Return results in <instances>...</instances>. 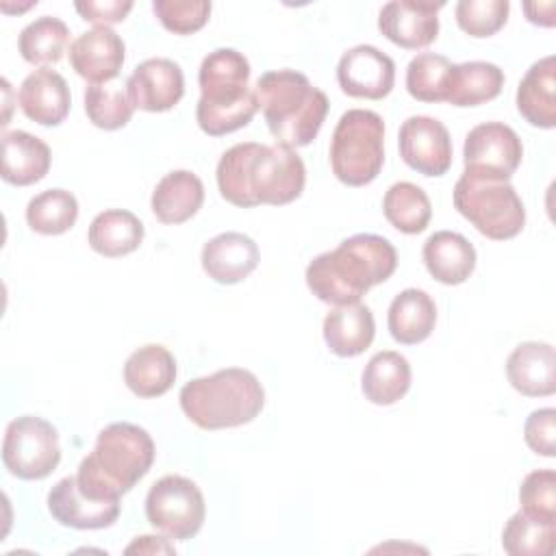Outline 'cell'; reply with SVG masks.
Listing matches in <instances>:
<instances>
[{
  "mask_svg": "<svg viewBox=\"0 0 556 556\" xmlns=\"http://www.w3.org/2000/svg\"><path fill=\"white\" fill-rule=\"evenodd\" d=\"M215 176L222 198L241 208L289 204L302 195L306 182L304 161L295 150L254 141L228 148Z\"/></svg>",
  "mask_w": 556,
  "mask_h": 556,
  "instance_id": "1",
  "label": "cell"
},
{
  "mask_svg": "<svg viewBox=\"0 0 556 556\" xmlns=\"http://www.w3.org/2000/svg\"><path fill=\"white\" fill-rule=\"evenodd\" d=\"M395 267L393 243L380 235L361 232L315 256L306 267V285L317 300L345 306L361 302L374 285L391 278Z\"/></svg>",
  "mask_w": 556,
  "mask_h": 556,
  "instance_id": "2",
  "label": "cell"
},
{
  "mask_svg": "<svg viewBox=\"0 0 556 556\" xmlns=\"http://www.w3.org/2000/svg\"><path fill=\"white\" fill-rule=\"evenodd\" d=\"M154 441L141 426L128 421L109 424L100 430L91 454L76 471V484L93 500L117 502L154 463Z\"/></svg>",
  "mask_w": 556,
  "mask_h": 556,
  "instance_id": "3",
  "label": "cell"
},
{
  "mask_svg": "<svg viewBox=\"0 0 556 556\" xmlns=\"http://www.w3.org/2000/svg\"><path fill=\"white\" fill-rule=\"evenodd\" d=\"M248 80L250 63L235 48H217L202 59L195 119L206 135L222 137L252 122L258 100Z\"/></svg>",
  "mask_w": 556,
  "mask_h": 556,
  "instance_id": "4",
  "label": "cell"
},
{
  "mask_svg": "<svg viewBox=\"0 0 556 556\" xmlns=\"http://www.w3.org/2000/svg\"><path fill=\"white\" fill-rule=\"evenodd\" d=\"M254 93L271 137L291 150L308 146L317 137L330 106L328 96L295 70L265 72L258 76Z\"/></svg>",
  "mask_w": 556,
  "mask_h": 556,
  "instance_id": "5",
  "label": "cell"
},
{
  "mask_svg": "<svg viewBox=\"0 0 556 556\" xmlns=\"http://www.w3.org/2000/svg\"><path fill=\"white\" fill-rule=\"evenodd\" d=\"M180 408L202 430H222L250 424L265 406L258 378L241 367H226L193 378L180 389Z\"/></svg>",
  "mask_w": 556,
  "mask_h": 556,
  "instance_id": "6",
  "label": "cell"
},
{
  "mask_svg": "<svg viewBox=\"0 0 556 556\" xmlns=\"http://www.w3.org/2000/svg\"><path fill=\"white\" fill-rule=\"evenodd\" d=\"M384 163V122L376 111H345L332 132L330 167L348 187H365Z\"/></svg>",
  "mask_w": 556,
  "mask_h": 556,
  "instance_id": "7",
  "label": "cell"
},
{
  "mask_svg": "<svg viewBox=\"0 0 556 556\" xmlns=\"http://www.w3.org/2000/svg\"><path fill=\"white\" fill-rule=\"evenodd\" d=\"M452 198L454 208L493 241L513 239L523 230L526 208L508 180H486L463 172Z\"/></svg>",
  "mask_w": 556,
  "mask_h": 556,
  "instance_id": "8",
  "label": "cell"
},
{
  "mask_svg": "<svg viewBox=\"0 0 556 556\" xmlns=\"http://www.w3.org/2000/svg\"><path fill=\"white\" fill-rule=\"evenodd\" d=\"M61 460L56 428L37 417L22 415L13 419L2 439V463L20 480H41L50 476Z\"/></svg>",
  "mask_w": 556,
  "mask_h": 556,
  "instance_id": "9",
  "label": "cell"
},
{
  "mask_svg": "<svg viewBox=\"0 0 556 556\" xmlns=\"http://www.w3.org/2000/svg\"><path fill=\"white\" fill-rule=\"evenodd\" d=\"M146 517L169 539L187 541L195 536L204 523V495L198 484L185 476H163L146 495Z\"/></svg>",
  "mask_w": 556,
  "mask_h": 556,
  "instance_id": "10",
  "label": "cell"
},
{
  "mask_svg": "<svg viewBox=\"0 0 556 556\" xmlns=\"http://www.w3.org/2000/svg\"><path fill=\"white\" fill-rule=\"evenodd\" d=\"M523 156L519 135L502 122L473 126L463 146L465 174L486 180H508Z\"/></svg>",
  "mask_w": 556,
  "mask_h": 556,
  "instance_id": "11",
  "label": "cell"
},
{
  "mask_svg": "<svg viewBox=\"0 0 556 556\" xmlns=\"http://www.w3.org/2000/svg\"><path fill=\"white\" fill-rule=\"evenodd\" d=\"M402 161L424 176H443L452 167L447 128L430 115H410L397 135Z\"/></svg>",
  "mask_w": 556,
  "mask_h": 556,
  "instance_id": "12",
  "label": "cell"
},
{
  "mask_svg": "<svg viewBox=\"0 0 556 556\" xmlns=\"http://www.w3.org/2000/svg\"><path fill=\"white\" fill-rule=\"evenodd\" d=\"M337 80L343 93L365 100H382L395 83V63L376 46H354L341 54Z\"/></svg>",
  "mask_w": 556,
  "mask_h": 556,
  "instance_id": "13",
  "label": "cell"
},
{
  "mask_svg": "<svg viewBox=\"0 0 556 556\" xmlns=\"http://www.w3.org/2000/svg\"><path fill=\"white\" fill-rule=\"evenodd\" d=\"M445 2L393 0L380 9L378 28L395 46L417 50L430 46L439 35V11Z\"/></svg>",
  "mask_w": 556,
  "mask_h": 556,
  "instance_id": "14",
  "label": "cell"
},
{
  "mask_svg": "<svg viewBox=\"0 0 556 556\" xmlns=\"http://www.w3.org/2000/svg\"><path fill=\"white\" fill-rule=\"evenodd\" d=\"M126 93L135 109L163 113L174 109L185 96V76L172 59H146L126 80Z\"/></svg>",
  "mask_w": 556,
  "mask_h": 556,
  "instance_id": "15",
  "label": "cell"
},
{
  "mask_svg": "<svg viewBox=\"0 0 556 556\" xmlns=\"http://www.w3.org/2000/svg\"><path fill=\"white\" fill-rule=\"evenodd\" d=\"M124 52L126 46L113 28L93 26L70 43L67 54L72 70L80 78L89 80L91 85H102L119 74L124 65Z\"/></svg>",
  "mask_w": 556,
  "mask_h": 556,
  "instance_id": "16",
  "label": "cell"
},
{
  "mask_svg": "<svg viewBox=\"0 0 556 556\" xmlns=\"http://www.w3.org/2000/svg\"><path fill=\"white\" fill-rule=\"evenodd\" d=\"M119 508V500L104 502L83 493L76 484V476L61 478L48 493V510L54 521L74 530L109 528L117 521Z\"/></svg>",
  "mask_w": 556,
  "mask_h": 556,
  "instance_id": "17",
  "label": "cell"
},
{
  "mask_svg": "<svg viewBox=\"0 0 556 556\" xmlns=\"http://www.w3.org/2000/svg\"><path fill=\"white\" fill-rule=\"evenodd\" d=\"M200 261L208 278L219 285H235L256 269L261 252L252 237L243 232H222L204 243Z\"/></svg>",
  "mask_w": 556,
  "mask_h": 556,
  "instance_id": "18",
  "label": "cell"
},
{
  "mask_svg": "<svg viewBox=\"0 0 556 556\" xmlns=\"http://www.w3.org/2000/svg\"><path fill=\"white\" fill-rule=\"evenodd\" d=\"M17 98L22 113L41 126H59L67 117L72 104L65 78L48 67L28 74L20 85Z\"/></svg>",
  "mask_w": 556,
  "mask_h": 556,
  "instance_id": "19",
  "label": "cell"
},
{
  "mask_svg": "<svg viewBox=\"0 0 556 556\" xmlns=\"http://www.w3.org/2000/svg\"><path fill=\"white\" fill-rule=\"evenodd\" d=\"M556 354L549 343H519L508 361L506 376L515 391L526 397H545L556 391Z\"/></svg>",
  "mask_w": 556,
  "mask_h": 556,
  "instance_id": "20",
  "label": "cell"
},
{
  "mask_svg": "<svg viewBox=\"0 0 556 556\" xmlns=\"http://www.w3.org/2000/svg\"><path fill=\"white\" fill-rule=\"evenodd\" d=\"M517 111L536 128L556 126V59L547 54L530 65L517 87Z\"/></svg>",
  "mask_w": 556,
  "mask_h": 556,
  "instance_id": "21",
  "label": "cell"
},
{
  "mask_svg": "<svg viewBox=\"0 0 556 556\" xmlns=\"http://www.w3.org/2000/svg\"><path fill=\"white\" fill-rule=\"evenodd\" d=\"M428 274L441 285H460L476 269V248L452 230L430 235L421 250Z\"/></svg>",
  "mask_w": 556,
  "mask_h": 556,
  "instance_id": "22",
  "label": "cell"
},
{
  "mask_svg": "<svg viewBox=\"0 0 556 556\" xmlns=\"http://www.w3.org/2000/svg\"><path fill=\"white\" fill-rule=\"evenodd\" d=\"M52 163L46 141L26 132L11 130L2 135V180L15 187L39 182Z\"/></svg>",
  "mask_w": 556,
  "mask_h": 556,
  "instance_id": "23",
  "label": "cell"
},
{
  "mask_svg": "<svg viewBox=\"0 0 556 556\" xmlns=\"http://www.w3.org/2000/svg\"><path fill=\"white\" fill-rule=\"evenodd\" d=\"M376 334V321L369 306L356 302L334 306L324 319V341L328 350L341 358L363 354Z\"/></svg>",
  "mask_w": 556,
  "mask_h": 556,
  "instance_id": "24",
  "label": "cell"
},
{
  "mask_svg": "<svg viewBox=\"0 0 556 556\" xmlns=\"http://www.w3.org/2000/svg\"><path fill=\"white\" fill-rule=\"evenodd\" d=\"M204 202V185L189 169L165 174L152 191V213L163 224H182L191 219Z\"/></svg>",
  "mask_w": 556,
  "mask_h": 556,
  "instance_id": "25",
  "label": "cell"
},
{
  "mask_svg": "<svg viewBox=\"0 0 556 556\" xmlns=\"http://www.w3.org/2000/svg\"><path fill=\"white\" fill-rule=\"evenodd\" d=\"M176 380V358L159 343L135 350L124 365V382L137 397H159Z\"/></svg>",
  "mask_w": 556,
  "mask_h": 556,
  "instance_id": "26",
  "label": "cell"
},
{
  "mask_svg": "<svg viewBox=\"0 0 556 556\" xmlns=\"http://www.w3.org/2000/svg\"><path fill=\"white\" fill-rule=\"evenodd\" d=\"M437 324V304L421 289L400 291L387 313V326L391 337L402 345H415L426 341Z\"/></svg>",
  "mask_w": 556,
  "mask_h": 556,
  "instance_id": "27",
  "label": "cell"
},
{
  "mask_svg": "<svg viewBox=\"0 0 556 556\" xmlns=\"http://www.w3.org/2000/svg\"><path fill=\"white\" fill-rule=\"evenodd\" d=\"M410 365L406 356L393 350L378 352L369 358L361 376V389L371 404L391 406L410 389Z\"/></svg>",
  "mask_w": 556,
  "mask_h": 556,
  "instance_id": "28",
  "label": "cell"
},
{
  "mask_svg": "<svg viewBox=\"0 0 556 556\" xmlns=\"http://www.w3.org/2000/svg\"><path fill=\"white\" fill-rule=\"evenodd\" d=\"M87 241L93 252L117 258L135 252L143 241V224L139 217L124 208H109L93 217L89 224Z\"/></svg>",
  "mask_w": 556,
  "mask_h": 556,
  "instance_id": "29",
  "label": "cell"
},
{
  "mask_svg": "<svg viewBox=\"0 0 556 556\" xmlns=\"http://www.w3.org/2000/svg\"><path fill=\"white\" fill-rule=\"evenodd\" d=\"M504 72L489 61H467L452 65L445 102L452 106H478L500 96Z\"/></svg>",
  "mask_w": 556,
  "mask_h": 556,
  "instance_id": "30",
  "label": "cell"
},
{
  "mask_svg": "<svg viewBox=\"0 0 556 556\" xmlns=\"http://www.w3.org/2000/svg\"><path fill=\"white\" fill-rule=\"evenodd\" d=\"M382 213L395 230L404 235H417L426 230L432 217V204L421 187L402 180L387 189L382 198Z\"/></svg>",
  "mask_w": 556,
  "mask_h": 556,
  "instance_id": "31",
  "label": "cell"
},
{
  "mask_svg": "<svg viewBox=\"0 0 556 556\" xmlns=\"http://www.w3.org/2000/svg\"><path fill=\"white\" fill-rule=\"evenodd\" d=\"M67 41H70L67 24L59 17L41 15L22 28L17 39V50L24 61L33 65H46V63L61 61Z\"/></svg>",
  "mask_w": 556,
  "mask_h": 556,
  "instance_id": "32",
  "label": "cell"
},
{
  "mask_svg": "<svg viewBox=\"0 0 556 556\" xmlns=\"http://www.w3.org/2000/svg\"><path fill=\"white\" fill-rule=\"evenodd\" d=\"M78 219V202L65 189H46L30 198L26 222L39 235H63Z\"/></svg>",
  "mask_w": 556,
  "mask_h": 556,
  "instance_id": "33",
  "label": "cell"
},
{
  "mask_svg": "<svg viewBox=\"0 0 556 556\" xmlns=\"http://www.w3.org/2000/svg\"><path fill=\"white\" fill-rule=\"evenodd\" d=\"M452 61L443 54L421 52L406 67V91L419 102H445Z\"/></svg>",
  "mask_w": 556,
  "mask_h": 556,
  "instance_id": "34",
  "label": "cell"
},
{
  "mask_svg": "<svg viewBox=\"0 0 556 556\" xmlns=\"http://www.w3.org/2000/svg\"><path fill=\"white\" fill-rule=\"evenodd\" d=\"M556 523H541L515 513L502 530V547L510 556H547L554 549Z\"/></svg>",
  "mask_w": 556,
  "mask_h": 556,
  "instance_id": "35",
  "label": "cell"
},
{
  "mask_svg": "<svg viewBox=\"0 0 556 556\" xmlns=\"http://www.w3.org/2000/svg\"><path fill=\"white\" fill-rule=\"evenodd\" d=\"M132 102L119 85H89L85 89V113L102 130H117L132 117Z\"/></svg>",
  "mask_w": 556,
  "mask_h": 556,
  "instance_id": "36",
  "label": "cell"
},
{
  "mask_svg": "<svg viewBox=\"0 0 556 556\" xmlns=\"http://www.w3.org/2000/svg\"><path fill=\"white\" fill-rule=\"evenodd\" d=\"M521 513L541 523H556V473L554 469H536L528 473L519 486Z\"/></svg>",
  "mask_w": 556,
  "mask_h": 556,
  "instance_id": "37",
  "label": "cell"
},
{
  "mask_svg": "<svg viewBox=\"0 0 556 556\" xmlns=\"http://www.w3.org/2000/svg\"><path fill=\"white\" fill-rule=\"evenodd\" d=\"M508 11V0H460L456 24L469 37H491L506 24Z\"/></svg>",
  "mask_w": 556,
  "mask_h": 556,
  "instance_id": "38",
  "label": "cell"
},
{
  "mask_svg": "<svg viewBox=\"0 0 556 556\" xmlns=\"http://www.w3.org/2000/svg\"><path fill=\"white\" fill-rule=\"evenodd\" d=\"M152 11L169 33L191 35L208 22L211 2H206V0H154Z\"/></svg>",
  "mask_w": 556,
  "mask_h": 556,
  "instance_id": "39",
  "label": "cell"
},
{
  "mask_svg": "<svg viewBox=\"0 0 556 556\" xmlns=\"http://www.w3.org/2000/svg\"><path fill=\"white\" fill-rule=\"evenodd\" d=\"M523 439L532 452L552 458L556 454V410L552 406L532 410L523 424Z\"/></svg>",
  "mask_w": 556,
  "mask_h": 556,
  "instance_id": "40",
  "label": "cell"
},
{
  "mask_svg": "<svg viewBox=\"0 0 556 556\" xmlns=\"http://www.w3.org/2000/svg\"><path fill=\"white\" fill-rule=\"evenodd\" d=\"M74 7L85 22L106 26V24L122 22L130 13L132 2L130 0H78L74 2Z\"/></svg>",
  "mask_w": 556,
  "mask_h": 556,
  "instance_id": "41",
  "label": "cell"
},
{
  "mask_svg": "<svg viewBox=\"0 0 556 556\" xmlns=\"http://www.w3.org/2000/svg\"><path fill=\"white\" fill-rule=\"evenodd\" d=\"M126 554H174V545H169L163 536H152V534H146V536H137L126 549Z\"/></svg>",
  "mask_w": 556,
  "mask_h": 556,
  "instance_id": "42",
  "label": "cell"
},
{
  "mask_svg": "<svg viewBox=\"0 0 556 556\" xmlns=\"http://www.w3.org/2000/svg\"><path fill=\"white\" fill-rule=\"evenodd\" d=\"M554 9L556 4L554 2H545V4H539V2H526L523 4V11H526V17L528 22L536 24V26H554Z\"/></svg>",
  "mask_w": 556,
  "mask_h": 556,
  "instance_id": "43",
  "label": "cell"
}]
</instances>
